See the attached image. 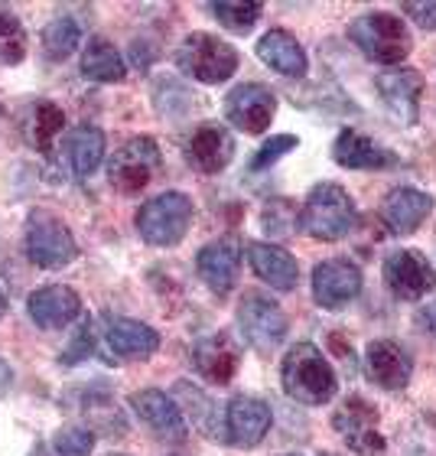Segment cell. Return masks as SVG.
I'll use <instances>...</instances> for the list:
<instances>
[{
  "label": "cell",
  "instance_id": "23",
  "mask_svg": "<svg viewBox=\"0 0 436 456\" xmlns=\"http://www.w3.org/2000/svg\"><path fill=\"white\" fill-rule=\"evenodd\" d=\"M105 342L121 359H150L160 349V333L131 316H105Z\"/></svg>",
  "mask_w": 436,
  "mask_h": 456
},
{
  "label": "cell",
  "instance_id": "40",
  "mask_svg": "<svg viewBox=\"0 0 436 456\" xmlns=\"http://www.w3.org/2000/svg\"><path fill=\"white\" fill-rule=\"evenodd\" d=\"M46 453H49L46 447H36V450H33V453H29V456H46Z\"/></svg>",
  "mask_w": 436,
  "mask_h": 456
},
{
  "label": "cell",
  "instance_id": "22",
  "mask_svg": "<svg viewBox=\"0 0 436 456\" xmlns=\"http://www.w3.org/2000/svg\"><path fill=\"white\" fill-rule=\"evenodd\" d=\"M433 212V196L420 192L414 186H400L391 190L384 206H381V222L388 225V232L394 235H414Z\"/></svg>",
  "mask_w": 436,
  "mask_h": 456
},
{
  "label": "cell",
  "instance_id": "17",
  "mask_svg": "<svg viewBox=\"0 0 436 456\" xmlns=\"http://www.w3.org/2000/svg\"><path fill=\"white\" fill-rule=\"evenodd\" d=\"M365 369L368 379L384 391H404L414 375V362L394 339H375L365 349Z\"/></svg>",
  "mask_w": 436,
  "mask_h": 456
},
{
  "label": "cell",
  "instance_id": "34",
  "mask_svg": "<svg viewBox=\"0 0 436 456\" xmlns=\"http://www.w3.org/2000/svg\"><path fill=\"white\" fill-rule=\"evenodd\" d=\"M261 222H264V232H267V235L287 238L290 232H294V225H296V209L287 200H274L264 209Z\"/></svg>",
  "mask_w": 436,
  "mask_h": 456
},
{
  "label": "cell",
  "instance_id": "11",
  "mask_svg": "<svg viewBox=\"0 0 436 456\" xmlns=\"http://www.w3.org/2000/svg\"><path fill=\"white\" fill-rule=\"evenodd\" d=\"M277 111V95L261 82L235 86L225 98V121H231L238 131L264 134L270 127V118Z\"/></svg>",
  "mask_w": 436,
  "mask_h": 456
},
{
  "label": "cell",
  "instance_id": "35",
  "mask_svg": "<svg viewBox=\"0 0 436 456\" xmlns=\"http://www.w3.org/2000/svg\"><path fill=\"white\" fill-rule=\"evenodd\" d=\"M92 352H95V323H92V320H82V326L76 330L69 349L59 355V362H62V365H78V362H85Z\"/></svg>",
  "mask_w": 436,
  "mask_h": 456
},
{
  "label": "cell",
  "instance_id": "1",
  "mask_svg": "<svg viewBox=\"0 0 436 456\" xmlns=\"http://www.w3.org/2000/svg\"><path fill=\"white\" fill-rule=\"evenodd\" d=\"M280 381H284L287 398H294L296 404H306V408L329 404L339 388L335 369L313 342H296L294 349L287 352L280 362Z\"/></svg>",
  "mask_w": 436,
  "mask_h": 456
},
{
  "label": "cell",
  "instance_id": "32",
  "mask_svg": "<svg viewBox=\"0 0 436 456\" xmlns=\"http://www.w3.org/2000/svg\"><path fill=\"white\" fill-rule=\"evenodd\" d=\"M95 447L92 428H59L52 437V453L56 456H88Z\"/></svg>",
  "mask_w": 436,
  "mask_h": 456
},
{
  "label": "cell",
  "instance_id": "14",
  "mask_svg": "<svg viewBox=\"0 0 436 456\" xmlns=\"http://www.w3.org/2000/svg\"><path fill=\"white\" fill-rule=\"evenodd\" d=\"M361 294V271L349 257H329L313 267V297L323 310H342Z\"/></svg>",
  "mask_w": 436,
  "mask_h": 456
},
{
  "label": "cell",
  "instance_id": "10",
  "mask_svg": "<svg viewBox=\"0 0 436 456\" xmlns=\"http://www.w3.org/2000/svg\"><path fill=\"white\" fill-rule=\"evenodd\" d=\"M384 284L398 300L417 304L436 287V271L417 248H400L384 257Z\"/></svg>",
  "mask_w": 436,
  "mask_h": 456
},
{
  "label": "cell",
  "instance_id": "12",
  "mask_svg": "<svg viewBox=\"0 0 436 456\" xmlns=\"http://www.w3.org/2000/svg\"><path fill=\"white\" fill-rule=\"evenodd\" d=\"M270 404L254 395H235L225 408V440L231 447L251 450L267 437L270 430Z\"/></svg>",
  "mask_w": 436,
  "mask_h": 456
},
{
  "label": "cell",
  "instance_id": "21",
  "mask_svg": "<svg viewBox=\"0 0 436 456\" xmlns=\"http://www.w3.org/2000/svg\"><path fill=\"white\" fill-rule=\"evenodd\" d=\"M192 365L199 371V379L212 381V385H228V381L238 375L241 349H238V342L225 333L206 336V339H199L196 349H192Z\"/></svg>",
  "mask_w": 436,
  "mask_h": 456
},
{
  "label": "cell",
  "instance_id": "30",
  "mask_svg": "<svg viewBox=\"0 0 436 456\" xmlns=\"http://www.w3.org/2000/svg\"><path fill=\"white\" fill-rule=\"evenodd\" d=\"M209 10L215 13V20L222 23L225 29L231 33H247V29H254V23L261 20L264 13V4H257V0H218V4H209Z\"/></svg>",
  "mask_w": 436,
  "mask_h": 456
},
{
  "label": "cell",
  "instance_id": "19",
  "mask_svg": "<svg viewBox=\"0 0 436 456\" xmlns=\"http://www.w3.org/2000/svg\"><path fill=\"white\" fill-rule=\"evenodd\" d=\"M29 320L39 326V330H66L72 320H78L82 314V300L72 287L66 284H49L33 290L27 300Z\"/></svg>",
  "mask_w": 436,
  "mask_h": 456
},
{
  "label": "cell",
  "instance_id": "8",
  "mask_svg": "<svg viewBox=\"0 0 436 456\" xmlns=\"http://www.w3.org/2000/svg\"><path fill=\"white\" fill-rule=\"evenodd\" d=\"M238 326L241 336L254 352H274L287 339V314L270 300V297L247 290L238 304Z\"/></svg>",
  "mask_w": 436,
  "mask_h": 456
},
{
  "label": "cell",
  "instance_id": "31",
  "mask_svg": "<svg viewBox=\"0 0 436 456\" xmlns=\"http://www.w3.org/2000/svg\"><path fill=\"white\" fill-rule=\"evenodd\" d=\"M27 56V29L10 10H0V66H17Z\"/></svg>",
  "mask_w": 436,
  "mask_h": 456
},
{
  "label": "cell",
  "instance_id": "9",
  "mask_svg": "<svg viewBox=\"0 0 436 456\" xmlns=\"http://www.w3.org/2000/svg\"><path fill=\"white\" fill-rule=\"evenodd\" d=\"M332 428L339 430V437L345 440V447L355 456H384L388 453V440L378 430V411L371 408L365 398H349L335 411Z\"/></svg>",
  "mask_w": 436,
  "mask_h": 456
},
{
  "label": "cell",
  "instance_id": "3",
  "mask_svg": "<svg viewBox=\"0 0 436 456\" xmlns=\"http://www.w3.org/2000/svg\"><path fill=\"white\" fill-rule=\"evenodd\" d=\"M349 39L371 62H381V66H400L414 49L408 23L394 13H384V10L361 13L349 27Z\"/></svg>",
  "mask_w": 436,
  "mask_h": 456
},
{
  "label": "cell",
  "instance_id": "26",
  "mask_svg": "<svg viewBox=\"0 0 436 456\" xmlns=\"http://www.w3.org/2000/svg\"><path fill=\"white\" fill-rule=\"evenodd\" d=\"M257 59L287 78L306 76V53L294 33H287V29H267L264 37L257 39Z\"/></svg>",
  "mask_w": 436,
  "mask_h": 456
},
{
  "label": "cell",
  "instance_id": "36",
  "mask_svg": "<svg viewBox=\"0 0 436 456\" xmlns=\"http://www.w3.org/2000/svg\"><path fill=\"white\" fill-rule=\"evenodd\" d=\"M404 13H408L420 29H436V0H427V4L408 0V4H404Z\"/></svg>",
  "mask_w": 436,
  "mask_h": 456
},
{
  "label": "cell",
  "instance_id": "37",
  "mask_svg": "<svg viewBox=\"0 0 436 456\" xmlns=\"http://www.w3.org/2000/svg\"><path fill=\"white\" fill-rule=\"evenodd\" d=\"M420 323L427 326L430 333H433V336H436V304H430V306H427V310H424V314H420Z\"/></svg>",
  "mask_w": 436,
  "mask_h": 456
},
{
  "label": "cell",
  "instance_id": "24",
  "mask_svg": "<svg viewBox=\"0 0 436 456\" xmlns=\"http://www.w3.org/2000/svg\"><path fill=\"white\" fill-rule=\"evenodd\" d=\"M247 261L254 267V274L270 284L274 290H296L300 284V265H296V257L290 251H284L280 245H270V241H251L247 245Z\"/></svg>",
  "mask_w": 436,
  "mask_h": 456
},
{
  "label": "cell",
  "instance_id": "39",
  "mask_svg": "<svg viewBox=\"0 0 436 456\" xmlns=\"http://www.w3.org/2000/svg\"><path fill=\"white\" fill-rule=\"evenodd\" d=\"M4 314H7V297H4V290H0V320H4Z\"/></svg>",
  "mask_w": 436,
  "mask_h": 456
},
{
  "label": "cell",
  "instance_id": "20",
  "mask_svg": "<svg viewBox=\"0 0 436 456\" xmlns=\"http://www.w3.org/2000/svg\"><path fill=\"white\" fill-rule=\"evenodd\" d=\"M332 160L345 170H388V167H398L400 157L355 127H345L332 143Z\"/></svg>",
  "mask_w": 436,
  "mask_h": 456
},
{
  "label": "cell",
  "instance_id": "7",
  "mask_svg": "<svg viewBox=\"0 0 436 456\" xmlns=\"http://www.w3.org/2000/svg\"><path fill=\"white\" fill-rule=\"evenodd\" d=\"M23 248H27V257L36 267H46V271H59L76 261L78 245L69 225L59 219L56 212L36 209L29 212L27 219V235H23Z\"/></svg>",
  "mask_w": 436,
  "mask_h": 456
},
{
  "label": "cell",
  "instance_id": "16",
  "mask_svg": "<svg viewBox=\"0 0 436 456\" xmlns=\"http://www.w3.org/2000/svg\"><path fill=\"white\" fill-rule=\"evenodd\" d=\"M381 102L400 124H417L420 95H424V76L417 69H388L375 78Z\"/></svg>",
  "mask_w": 436,
  "mask_h": 456
},
{
  "label": "cell",
  "instance_id": "27",
  "mask_svg": "<svg viewBox=\"0 0 436 456\" xmlns=\"http://www.w3.org/2000/svg\"><path fill=\"white\" fill-rule=\"evenodd\" d=\"M82 76L88 82H98V86H114L127 76V66H124L121 53L114 49V43H108L105 37H92L85 43V53H82Z\"/></svg>",
  "mask_w": 436,
  "mask_h": 456
},
{
  "label": "cell",
  "instance_id": "13",
  "mask_svg": "<svg viewBox=\"0 0 436 456\" xmlns=\"http://www.w3.org/2000/svg\"><path fill=\"white\" fill-rule=\"evenodd\" d=\"M182 157L192 170L202 176H215L235 160V137L225 124H202L190 134V141L182 147Z\"/></svg>",
  "mask_w": 436,
  "mask_h": 456
},
{
  "label": "cell",
  "instance_id": "5",
  "mask_svg": "<svg viewBox=\"0 0 436 456\" xmlns=\"http://www.w3.org/2000/svg\"><path fill=\"white\" fill-rule=\"evenodd\" d=\"M176 66L202 86H218L235 76L238 49L212 33H190L176 49Z\"/></svg>",
  "mask_w": 436,
  "mask_h": 456
},
{
  "label": "cell",
  "instance_id": "28",
  "mask_svg": "<svg viewBox=\"0 0 436 456\" xmlns=\"http://www.w3.org/2000/svg\"><path fill=\"white\" fill-rule=\"evenodd\" d=\"M66 153L76 176H92L105 160V134L98 131L95 124H78L76 131L69 134Z\"/></svg>",
  "mask_w": 436,
  "mask_h": 456
},
{
  "label": "cell",
  "instance_id": "33",
  "mask_svg": "<svg viewBox=\"0 0 436 456\" xmlns=\"http://www.w3.org/2000/svg\"><path fill=\"white\" fill-rule=\"evenodd\" d=\"M294 147H300V141H296L294 134H277V137H270V141L261 143V151L251 157V173H264L267 167H274V163L280 160V157H287Z\"/></svg>",
  "mask_w": 436,
  "mask_h": 456
},
{
  "label": "cell",
  "instance_id": "2",
  "mask_svg": "<svg viewBox=\"0 0 436 456\" xmlns=\"http://www.w3.org/2000/svg\"><path fill=\"white\" fill-rule=\"evenodd\" d=\"M359 225L355 200L342 190L339 183H319L310 190L303 209H300V228L316 241H342Z\"/></svg>",
  "mask_w": 436,
  "mask_h": 456
},
{
  "label": "cell",
  "instance_id": "42",
  "mask_svg": "<svg viewBox=\"0 0 436 456\" xmlns=\"http://www.w3.org/2000/svg\"><path fill=\"white\" fill-rule=\"evenodd\" d=\"M284 456H300V453H284Z\"/></svg>",
  "mask_w": 436,
  "mask_h": 456
},
{
  "label": "cell",
  "instance_id": "41",
  "mask_svg": "<svg viewBox=\"0 0 436 456\" xmlns=\"http://www.w3.org/2000/svg\"><path fill=\"white\" fill-rule=\"evenodd\" d=\"M108 456H124V453H108Z\"/></svg>",
  "mask_w": 436,
  "mask_h": 456
},
{
  "label": "cell",
  "instance_id": "29",
  "mask_svg": "<svg viewBox=\"0 0 436 456\" xmlns=\"http://www.w3.org/2000/svg\"><path fill=\"white\" fill-rule=\"evenodd\" d=\"M82 43V27H78L72 17H56L49 20L46 29H43V53H46L52 62L59 59H69Z\"/></svg>",
  "mask_w": 436,
  "mask_h": 456
},
{
  "label": "cell",
  "instance_id": "15",
  "mask_svg": "<svg viewBox=\"0 0 436 456\" xmlns=\"http://www.w3.org/2000/svg\"><path fill=\"white\" fill-rule=\"evenodd\" d=\"M131 408L133 414L141 418V424L157 434L160 440H173V444H182L190 428H186V418H182L180 404L160 388H143L137 395H131Z\"/></svg>",
  "mask_w": 436,
  "mask_h": 456
},
{
  "label": "cell",
  "instance_id": "25",
  "mask_svg": "<svg viewBox=\"0 0 436 456\" xmlns=\"http://www.w3.org/2000/svg\"><path fill=\"white\" fill-rule=\"evenodd\" d=\"M20 131H23V141L36 153H52V147L66 131V114L52 102H33L20 114Z\"/></svg>",
  "mask_w": 436,
  "mask_h": 456
},
{
  "label": "cell",
  "instance_id": "4",
  "mask_svg": "<svg viewBox=\"0 0 436 456\" xmlns=\"http://www.w3.org/2000/svg\"><path fill=\"white\" fill-rule=\"evenodd\" d=\"M190 225H192V200L180 190L153 196L137 212V232L153 248L180 245L182 238H186V232H190Z\"/></svg>",
  "mask_w": 436,
  "mask_h": 456
},
{
  "label": "cell",
  "instance_id": "6",
  "mask_svg": "<svg viewBox=\"0 0 436 456\" xmlns=\"http://www.w3.org/2000/svg\"><path fill=\"white\" fill-rule=\"evenodd\" d=\"M160 167H163L160 143L153 141V137H147V134L143 137H131V141H124L111 153V160H108V183L117 192H124V196H137V192L147 190L157 180Z\"/></svg>",
  "mask_w": 436,
  "mask_h": 456
},
{
  "label": "cell",
  "instance_id": "18",
  "mask_svg": "<svg viewBox=\"0 0 436 456\" xmlns=\"http://www.w3.org/2000/svg\"><path fill=\"white\" fill-rule=\"evenodd\" d=\"M196 267H199V277L206 281L212 294L225 297L238 281V267H241V241L235 235L218 238L202 248L199 257H196Z\"/></svg>",
  "mask_w": 436,
  "mask_h": 456
},
{
  "label": "cell",
  "instance_id": "38",
  "mask_svg": "<svg viewBox=\"0 0 436 456\" xmlns=\"http://www.w3.org/2000/svg\"><path fill=\"white\" fill-rule=\"evenodd\" d=\"M7 388H10V369L4 365V362H0V395H4Z\"/></svg>",
  "mask_w": 436,
  "mask_h": 456
}]
</instances>
